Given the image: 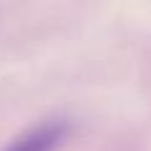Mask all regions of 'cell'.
<instances>
[{"instance_id":"6da1fadb","label":"cell","mask_w":151,"mask_h":151,"mask_svg":"<svg viewBox=\"0 0 151 151\" xmlns=\"http://www.w3.org/2000/svg\"><path fill=\"white\" fill-rule=\"evenodd\" d=\"M70 131L73 126L68 119H45L13 139V144L3 151H58L70 139Z\"/></svg>"}]
</instances>
